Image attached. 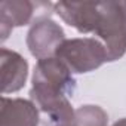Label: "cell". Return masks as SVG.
<instances>
[{
    "label": "cell",
    "instance_id": "obj_9",
    "mask_svg": "<svg viewBox=\"0 0 126 126\" xmlns=\"http://www.w3.org/2000/svg\"><path fill=\"white\" fill-rule=\"evenodd\" d=\"M74 126H107L108 116L98 105H82L74 110Z\"/></svg>",
    "mask_w": 126,
    "mask_h": 126
},
{
    "label": "cell",
    "instance_id": "obj_1",
    "mask_svg": "<svg viewBox=\"0 0 126 126\" xmlns=\"http://www.w3.org/2000/svg\"><path fill=\"white\" fill-rule=\"evenodd\" d=\"M76 89L71 70L56 56L37 61L33 73L31 101L56 125L73 123L74 110L70 104Z\"/></svg>",
    "mask_w": 126,
    "mask_h": 126
},
{
    "label": "cell",
    "instance_id": "obj_5",
    "mask_svg": "<svg viewBox=\"0 0 126 126\" xmlns=\"http://www.w3.org/2000/svg\"><path fill=\"white\" fill-rule=\"evenodd\" d=\"M53 8L70 27L80 33H95L99 22V2H58Z\"/></svg>",
    "mask_w": 126,
    "mask_h": 126
},
{
    "label": "cell",
    "instance_id": "obj_7",
    "mask_svg": "<svg viewBox=\"0 0 126 126\" xmlns=\"http://www.w3.org/2000/svg\"><path fill=\"white\" fill-rule=\"evenodd\" d=\"M39 110L37 105L24 98L2 96L0 108V126H37Z\"/></svg>",
    "mask_w": 126,
    "mask_h": 126
},
{
    "label": "cell",
    "instance_id": "obj_11",
    "mask_svg": "<svg viewBox=\"0 0 126 126\" xmlns=\"http://www.w3.org/2000/svg\"><path fill=\"white\" fill-rule=\"evenodd\" d=\"M56 126H74L73 123H67V125H56Z\"/></svg>",
    "mask_w": 126,
    "mask_h": 126
},
{
    "label": "cell",
    "instance_id": "obj_6",
    "mask_svg": "<svg viewBox=\"0 0 126 126\" xmlns=\"http://www.w3.org/2000/svg\"><path fill=\"white\" fill-rule=\"evenodd\" d=\"M0 71H2V94H12L24 88L28 77V62L18 52L2 47Z\"/></svg>",
    "mask_w": 126,
    "mask_h": 126
},
{
    "label": "cell",
    "instance_id": "obj_4",
    "mask_svg": "<svg viewBox=\"0 0 126 126\" xmlns=\"http://www.w3.org/2000/svg\"><path fill=\"white\" fill-rule=\"evenodd\" d=\"M64 40L65 34L62 27L49 18L37 19L27 33V47L37 61L55 56Z\"/></svg>",
    "mask_w": 126,
    "mask_h": 126
},
{
    "label": "cell",
    "instance_id": "obj_2",
    "mask_svg": "<svg viewBox=\"0 0 126 126\" xmlns=\"http://www.w3.org/2000/svg\"><path fill=\"white\" fill-rule=\"evenodd\" d=\"M55 56L64 62L71 73L77 74L91 73L108 61L105 45L94 37L65 39Z\"/></svg>",
    "mask_w": 126,
    "mask_h": 126
},
{
    "label": "cell",
    "instance_id": "obj_10",
    "mask_svg": "<svg viewBox=\"0 0 126 126\" xmlns=\"http://www.w3.org/2000/svg\"><path fill=\"white\" fill-rule=\"evenodd\" d=\"M113 126H126V117H123V119H120V120H117Z\"/></svg>",
    "mask_w": 126,
    "mask_h": 126
},
{
    "label": "cell",
    "instance_id": "obj_8",
    "mask_svg": "<svg viewBox=\"0 0 126 126\" xmlns=\"http://www.w3.org/2000/svg\"><path fill=\"white\" fill-rule=\"evenodd\" d=\"M34 12V5L27 0H5L0 2V34L2 42L9 37L15 27H22L30 22Z\"/></svg>",
    "mask_w": 126,
    "mask_h": 126
},
{
    "label": "cell",
    "instance_id": "obj_3",
    "mask_svg": "<svg viewBox=\"0 0 126 126\" xmlns=\"http://www.w3.org/2000/svg\"><path fill=\"white\" fill-rule=\"evenodd\" d=\"M107 49L108 61L126 53V2H99V22L95 30Z\"/></svg>",
    "mask_w": 126,
    "mask_h": 126
}]
</instances>
